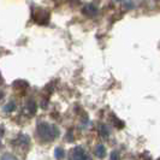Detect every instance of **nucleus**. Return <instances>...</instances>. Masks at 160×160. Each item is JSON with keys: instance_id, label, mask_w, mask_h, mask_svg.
Segmentation results:
<instances>
[{"instance_id": "obj_9", "label": "nucleus", "mask_w": 160, "mask_h": 160, "mask_svg": "<svg viewBox=\"0 0 160 160\" xmlns=\"http://www.w3.org/2000/svg\"><path fill=\"white\" fill-rule=\"evenodd\" d=\"M1 160H17V159L15 157H12V155H5V157H2Z\"/></svg>"}, {"instance_id": "obj_5", "label": "nucleus", "mask_w": 160, "mask_h": 160, "mask_svg": "<svg viewBox=\"0 0 160 160\" xmlns=\"http://www.w3.org/2000/svg\"><path fill=\"white\" fill-rule=\"evenodd\" d=\"M86 16L88 17H93L96 15V12H98V10H96V8L94 6V5H87L86 8H83V11H82Z\"/></svg>"}, {"instance_id": "obj_1", "label": "nucleus", "mask_w": 160, "mask_h": 160, "mask_svg": "<svg viewBox=\"0 0 160 160\" xmlns=\"http://www.w3.org/2000/svg\"><path fill=\"white\" fill-rule=\"evenodd\" d=\"M38 136L43 142H51L59 136V130L56 125L49 123H40L38 125Z\"/></svg>"}, {"instance_id": "obj_2", "label": "nucleus", "mask_w": 160, "mask_h": 160, "mask_svg": "<svg viewBox=\"0 0 160 160\" xmlns=\"http://www.w3.org/2000/svg\"><path fill=\"white\" fill-rule=\"evenodd\" d=\"M32 18H34V22L41 24V25H45L49 22V13L45 8H35L32 10Z\"/></svg>"}, {"instance_id": "obj_7", "label": "nucleus", "mask_w": 160, "mask_h": 160, "mask_svg": "<svg viewBox=\"0 0 160 160\" xmlns=\"http://www.w3.org/2000/svg\"><path fill=\"white\" fill-rule=\"evenodd\" d=\"M111 160H120V157H119V154H118V152H113L112 154H111Z\"/></svg>"}, {"instance_id": "obj_11", "label": "nucleus", "mask_w": 160, "mask_h": 160, "mask_svg": "<svg viewBox=\"0 0 160 160\" xmlns=\"http://www.w3.org/2000/svg\"><path fill=\"white\" fill-rule=\"evenodd\" d=\"M0 82H1V76H0Z\"/></svg>"}, {"instance_id": "obj_4", "label": "nucleus", "mask_w": 160, "mask_h": 160, "mask_svg": "<svg viewBox=\"0 0 160 160\" xmlns=\"http://www.w3.org/2000/svg\"><path fill=\"white\" fill-rule=\"evenodd\" d=\"M24 112L27 113L28 116H32L34 113L36 112V104H35V101L29 100L25 104V106H24Z\"/></svg>"}, {"instance_id": "obj_10", "label": "nucleus", "mask_w": 160, "mask_h": 160, "mask_svg": "<svg viewBox=\"0 0 160 160\" xmlns=\"http://www.w3.org/2000/svg\"><path fill=\"white\" fill-rule=\"evenodd\" d=\"M56 155H57V158H58V159H60V158H62V151H60V149H57Z\"/></svg>"}, {"instance_id": "obj_3", "label": "nucleus", "mask_w": 160, "mask_h": 160, "mask_svg": "<svg viewBox=\"0 0 160 160\" xmlns=\"http://www.w3.org/2000/svg\"><path fill=\"white\" fill-rule=\"evenodd\" d=\"M69 159L70 160H92V158L86 153V151L81 147H76L71 149V152L69 154Z\"/></svg>"}, {"instance_id": "obj_8", "label": "nucleus", "mask_w": 160, "mask_h": 160, "mask_svg": "<svg viewBox=\"0 0 160 160\" xmlns=\"http://www.w3.org/2000/svg\"><path fill=\"white\" fill-rule=\"evenodd\" d=\"M15 108V104H12V102H10V104L5 107V111H8V112H10V111H12Z\"/></svg>"}, {"instance_id": "obj_6", "label": "nucleus", "mask_w": 160, "mask_h": 160, "mask_svg": "<svg viewBox=\"0 0 160 160\" xmlns=\"http://www.w3.org/2000/svg\"><path fill=\"white\" fill-rule=\"evenodd\" d=\"M105 153H106V151H105V147L102 146V144H99V146L95 148L96 157H99V158H104Z\"/></svg>"}]
</instances>
